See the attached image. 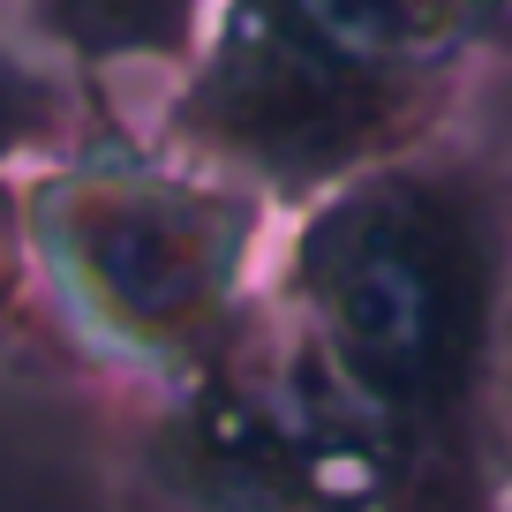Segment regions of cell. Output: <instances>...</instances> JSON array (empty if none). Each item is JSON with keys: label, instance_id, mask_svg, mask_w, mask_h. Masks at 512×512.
Returning <instances> with one entry per match:
<instances>
[{"label": "cell", "instance_id": "1", "mask_svg": "<svg viewBox=\"0 0 512 512\" xmlns=\"http://www.w3.org/2000/svg\"><path fill=\"white\" fill-rule=\"evenodd\" d=\"M272 317L430 512H505L512 166L490 144L460 128L302 204L279 226Z\"/></svg>", "mask_w": 512, "mask_h": 512}, {"label": "cell", "instance_id": "2", "mask_svg": "<svg viewBox=\"0 0 512 512\" xmlns=\"http://www.w3.org/2000/svg\"><path fill=\"white\" fill-rule=\"evenodd\" d=\"M497 61H512V0H219L151 136L294 219L460 136Z\"/></svg>", "mask_w": 512, "mask_h": 512}, {"label": "cell", "instance_id": "4", "mask_svg": "<svg viewBox=\"0 0 512 512\" xmlns=\"http://www.w3.org/2000/svg\"><path fill=\"white\" fill-rule=\"evenodd\" d=\"M113 490L128 512H430L272 302L204 377L113 400Z\"/></svg>", "mask_w": 512, "mask_h": 512}, {"label": "cell", "instance_id": "3", "mask_svg": "<svg viewBox=\"0 0 512 512\" xmlns=\"http://www.w3.org/2000/svg\"><path fill=\"white\" fill-rule=\"evenodd\" d=\"M287 211L166 151L106 106L31 166L23 234L61 369L113 392H174L241 347L272 302Z\"/></svg>", "mask_w": 512, "mask_h": 512}, {"label": "cell", "instance_id": "5", "mask_svg": "<svg viewBox=\"0 0 512 512\" xmlns=\"http://www.w3.org/2000/svg\"><path fill=\"white\" fill-rule=\"evenodd\" d=\"M106 106H113V91H91L61 61H46L0 8V369L31 362V354L61 362V347L46 332V309H38V279H31L23 189H31V166L53 159L68 136H83Z\"/></svg>", "mask_w": 512, "mask_h": 512}, {"label": "cell", "instance_id": "7", "mask_svg": "<svg viewBox=\"0 0 512 512\" xmlns=\"http://www.w3.org/2000/svg\"><path fill=\"white\" fill-rule=\"evenodd\" d=\"M505 512H512V347H505Z\"/></svg>", "mask_w": 512, "mask_h": 512}, {"label": "cell", "instance_id": "6", "mask_svg": "<svg viewBox=\"0 0 512 512\" xmlns=\"http://www.w3.org/2000/svg\"><path fill=\"white\" fill-rule=\"evenodd\" d=\"M0 8L46 61H61L91 91H113L144 68L174 83L219 16V0H0Z\"/></svg>", "mask_w": 512, "mask_h": 512}]
</instances>
